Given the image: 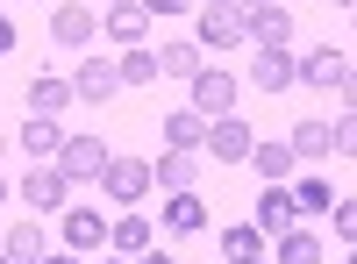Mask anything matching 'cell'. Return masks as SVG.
<instances>
[{"mask_svg":"<svg viewBox=\"0 0 357 264\" xmlns=\"http://www.w3.org/2000/svg\"><path fill=\"white\" fill-rule=\"evenodd\" d=\"M293 222H301V215H293L286 186H264V193H257V228H264V243H272V236H286Z\"/></svg>","mask_w":357,"mask_h":264,"instance_id":"cell-20","label":"cell"},{"mask_svg":"<svg viewBox=\"0 0 357 264\" xmlns=\"http://www.w3.org/2000/svg\"><path fill=\"white\" fill-rule=\"evenodd\" d=\"M207 228V200L200 193H165V236H200Z\"/></svg>","mask_w":357,"mask_h":264,"instance_id":"cell-18","label":"cell"},{"mask_svg":"<svg viewBox=\"0 0 357 264\" xmlns=\"http://www.w3.org/2000/svg\"><path fill=\"white\" fill-rule=\"evenodd\" d=\"M100 264H129V257H100Z\"/></svg>","mask_w":357,"mask_h":264,"instance_id":"cell-36","label":"cell"},{"mask_svg":"<svg viewBox=\"0 0 357 264\" xmlns=\"http://www.w3.org/2000/svg\"><path fill=\"white\" fill-rule=\"evenodd\" d=\"M0 150H8V129H0Z\"/></svg>","mask_w":357,"mask_h":264,"instance_id":"cell-39","label":"cell"},{"mask_svg":"<svg viewBox=\"0 0 357 264\" xmlns=\"http://www.w3.org/2000/svg\"><path fill=\"white\" fill-rule=\"evenodd\" d=\"M65 250H72V257L107 250V215H100V208H65Z\"/></svg>","mask_w":357,"mask_h":264,"instance_id":"cell-13","label":"cell"},{"mask_svg":"<svg viewBox=\"0 0 357 264\" xmlns=\"http://www.w3.org/2000/svg\"><path fill=\"white\" fill-rule=\"evenodd\" d=\"M107 8H114V0H107Z\"/></svg>","mask_w":357,"mask_h":264,"instance_id":"cell-42","label":"cell"},{"mask_svg":"<svg viewBox=\"0 0 357 264\" xmlns=\"http://www.w3.org/2000/svg\"><path fill=\"white\" fill-rule=\"evenodd\" d=\"M243 36H250L257 50H293V15L279 8V0H264V8L243 15Z\"/></svg>","mask_w":357,"mask_h":264,"instance_id":"cell-9","label":"cell"},{"mask_svg":"<svg viewBox=\"0 0 357 264\" xmlns=\"http://www.w3.org/2000/svg\"><path fill=\"white\" fill-rule=\"evenodd\" d=\"M243 264H272V257H243Z\"/></svg>","mask_w":357,"mask_h":264,"instance_id":"cell-37","label":"cell"},{"mask_svg":"<svg viewBox=\"0 0 357 264\" xmlns=\"http://www.w3.org/2000/svg\"><path fill=\"white\" fill-rule=\"evenodd\" d=\"M0 200H15V186H8V179H0Z\"/></svg>","mask_w":357,"mask_h":264,"instance_id":"cell-35","label":"cell"},{"mask_svg":"<svg viewBox=\"0 0 357 264\" xmlns=\"http://www.w3.org/2000/svg\"><path fill=\"white\" fill-rule=\"evenodd\" d=\"M193 114H236V72H222V65H200L193 72Z\"/></svg>","mask_w":357,"mask_h":264,"instance_id":"cell-7","label":"cell"},{"mask_svg":"<svg viewBox=\"0 0 357 264\" xmlns=\"http://www.w3.org/2000/svg\"><path fill=\"white\" fill-rule=\"evenodd\" d=\"M250 143H257V129L243 122V114H215V122H207V143H200V150L215 157V164H243V157H250Z\"/></svg>","mask_w":357,"mask_h":264,"instance_id":"cell-5","label":"cell"},{"mask_svg":"<svg viewBox=\"0 0 357 264\" xmlns=\"http://www.w3.org/2000/svg\"><path fill=\"white\" fill-rule=\"evenodd\" d=\"M350 143H357V129H350V114H336V122H321V114H307V122H293V129H286V150H293V164H321V157H350Z\"/></svg>","mask_w":357,"mask_h":264,"instance_id":"cell-1","label":"cell"},{"mask_svg":"<svg viewBox=\"0 0 357 264\" xmlns=\"http://www.w3.org/2000/svg\"><path fill=\"white\" fill-rule=\"evenodd\" d=\"M100 29H107V36L122 43V50H136L143 36H151V15H143V0H114V8H107V22H100Z\"/></svg>","mask_w":357,"mask_h":264,"instance_id":"cell-16","label":"cell"},{"mask_svg":"<svg viewBox=\"0 0 357 264\" xmlns=\"http://www.w3.org/2000/svg\"><path fill=\"white\" fill-rule=\"evenodd\" d=\"M15 50V22H0V57H8Z\"/></svg>","mask_w":357,"mask_h":264,"instance_id":"cell-32","label":"cell"},{"mask_svg":"<svg viewBox=\"0 0 357 264\" xmlns=\"http://www.w3.org/2000/svg\"><path fill=\"white\" fill-rule=\"evenodd\" d=\"M22 100H29V114H50V122H57V114L72 107V79H57V72H36V79L22 86Z\"/></svg>","mask_w":357,"mask_h":264,"instance_id":"cell-15","label":"cell"},{"mask_svg":"<svg viewBox=\"0 0 357 264\" xmlns=\"http://www.w3.org/2000/svg\"><path fill=\"white\" fill-rule=\"evenodd\" d=\"M57 143H65V129H57L50 114H29V122H22V150L36 157V164H50V157H57Z\"/></svg>","mask_w":357,"mask_h":264,"instance_id":"cell-21","label":"cell"},{"mask_svg":"<svg viewBox=\"0 0 357 264\" xmlns=\"http://www.w3.org/2000/svg\"><path fill=\"white\" fill-rule=\"evenodd\" d=\"M0 264H15V257H8V250H0Z\"/></svg>","mask_w":357,"mask_h":264,"instance_id":"cell-40","label":"cell"},{"mask_svg":"<svg viewBox=\"0 0 357 264\" xmlns=\"http://www.w3.org/2000/svg\"><path fill=\"white\" fill-rule=\"evenodd\" d=\"M215 243H222V257H229V264H243V257H264V228H257V222H229Z\"/></svg>","mask_w":357,"mask_h":264,"instance_id":"cell-24","label":"cell"},{"mask_svg":"<svg viewBox=\"0 0 357 264\" xmlns=\"http://www.w3.org/2000/svg\"><path fill=\"white\" fill-rule=\"evenodd\" d=\"M114 72H122V86H158V50H151V43H136V50L114 57Z\"/></svg>","mask_w":357,"mask_h":264,"instance_id":"cell-28","label":"cell"},{"mask_svg":"<svg viewBox=\"0 0 357 264\" xmlns=\"http://www.w3.org/2000/svg\"><path fill=\"white\" fill-rule=\"evenodd\" d=\"M329 228H336V236H343V243L357 236V208H350V200H343V193L329 200Z\"/></svg>","mask_w":357,"mask_h":264,"instance_id":"cell-29","label":"cell"},{"mask_svg":"<svg viewBox=\"0 0 357 264\" xmlns=\"http://www.w3.org/2000/svg\"><path fill=\"white\" fill-rule=\"evenodd\" d=\"M158 136H165V150H200V143H207V114H193V107H172L165 122H158Z\"/></svg>","mask_w":357,"mask_h":264,"instance_id":"cell-17","label":"cell"},{"mask_svg":"<svg viewBox=\"0 0 357 264\" xmlns=\"http://www.w3.org/2000/svg\"><path fill=\"white\" fill-rule=\"evenodd\" d=\"M0 250H8L15 264H36V257L50 250V243H43V222H36V215H29V222H15L8 236H0Z\"/></svg>","mask_w":357,"mask_h":264,"instance_id":"cell-23","label":"cell"},{"mask_svg":"<svg viewBox=\"0 0 357 264\" xmlns=\"http://www.w3.org/2000/svg\"><path fill=\"white\" fill-rule=\"evenodd\" d=\"M243 164H257V171H264V186H279V179H286V171H293V150H286V143H279V136H272V143H264V136H257Z\"/></svg>","mask_w":357,"mask_h":264,"instance_id":"cell-26","label":"cell"},{"mask_svg":"<svg viewBox=\"0 0 357 264\" xmlns=\"http://www.w3.org/2000/svg\"><path fill=\"white\" fill-rule=\"evenodd\" d=\"M193 43H200V50H215V57H222V50H236V43H243V15H236L229 0H222V8H200Z\"/></svg>","mask_w":357,"mask_h":264,"instance_id":"cell-10","label":"cell"},{"mask_svg":"<svg viewBox=\"0 0 357 264\" xmlns=\"http://www.w3.org/2000/svg\"><path fill=\"white\" fill-rule=\"evenodd\" d=\"M100 193L114 208H143V200H151V164L143 157H107L100 164Z\"/></svg>","mask_w":357,"mask_h":264,"instance_id":"cell-4","label":"cell"},{"mask_svg":"<svg viewBox=\"0 0 357 264\" xmlns=\"http://www.w3.org/2000/svg\"><path fill=\"white\" fill-rule=\"evenodd\" d=\"M114 93H122V72H114V57H86V65L72 72V100H86V107H107Z\"/></svg>","mask_w":357,"mask_h":264,"instance_id":"cell-8","label":"cell"},{"mask_svg":"<svg viewBox=\"0 0 357 264\" xmlns=\"http://www.w3.org/2000/svg\"><path fill=\"white\" fill-rule=\"evenodd\" d=\"M107 157H114V150H107L100 136H72V129H65V143H57V157H50V164L79 186V179H100V164H107Z\"/></svg>","mask_w":357,"mask_h":264,"instance_id":"cell-6","label":"cell"},{"mask_svg":"<svg viewBox=\"0 0 357 264\" xmlns=\"http://www.w3.org/2000/svg\"><path fill=\"white\" fill-rule=\"evenodd\" d=\"M15 200H29V215H65L72 208V179H65V171H57V164H36V171H29V179L15 186Z\"/></svg>","mask_w":357,"mask_h":264,"instance_id":"cell-3","label":"cell"},{"mask_svg":"<svg viewBox=\"0 0 357 264\" xmlns=\"http://www.w3.org/2000/svg\"><path fill=\"white\" fill-rule=\"evenodd\" d=\"M286 200H293V215H301V222H307V215H329V200H336V186H329V179H321V171H307V179H301V186H293Z\"/></svg>","mask_w":357,"mask_h":264,"instance_id":"cell-25","label":"cell"},{"mask_svg":"<svg viewBox=\"0 0 357 264\" xmlns=\"http://www.w3.org/2000/svg\"><path fill=\"white\" fill-rule=\"evenodd\" d=\"M250 86H264V93H286V86H293V50H257Z\"/></svg>","mask_w":357,"mask_h":264,"instance_id":"cell-22","label":"cell"},{"mask_svg":"<svg viewBox=\"0 0 357 264\" xmlns=\"http://www.w3.org/2000/svg\"><path fill=\"white\" fill-rule=\"evenodd\" d=\"M36 264H79V257H72V250H43Z\"/></svg>","mask_w":357,"mask_h":264,"instance_id":"cell-31","label":"cell"},{"mask_svg":"<svg viewBox=\"0 0 357 264\" xmlns=\"http://www.w3.org/2000/svg\"><path fill=\"white\" fill-rule=\"evenodd\" d=\"M200 65H207L200 43H165V50H158V79H193Z\"/></svg>","mask_w":357,"mask_h":264,"instance_id":"cell-27","label":"cell"},{"mask_svg":"<svg viewBox=\"0 0 357 264\" xmlns=\"http://www.w3.org/2000/svg\"><path fill=\"white\" fill-rule=\"evenodd\" d=\"M136 264H172V250H143V257H136Z\"/></svg>","mask_w":357,"mask_h":264,"instance_id":"cell-33","label":"cell"},{"mask_svg":"<svg viewBox=\"0 0 357 264\" xmlns=\"http://www.w3.org/2000/svg\"><path fill=\"white\" fill-rule=\"evenodd\" d=\"M93 29H100V15L86 8V0H57V8H50V36H57V43L86 50V43H93Z\"/></svg>","mask_w":357,"mask_h":264,"instance_id":"cell-12","label":"cell"},{"mask_svg":"<svg viewBox=\"0 0 357 264\" xmlns=\"http://www.w3.org/2000/svg\"><path fill=\"white\" fill-rule=\"evenodd\" d=\"M229 8H236V15H250V8H264V0H229Z\"/></svg>","mask_w":357,"mask_h":264,"instance_id":"cell-34","label":"cell"},{"mask_svg":"<svg viewBox=\"0 0 357 264\" xmlns=\"http://www.w3.org/2000/svg\"><path fill=\"white\" fill-rule=\"evenodd\" d=\"M186 8H193V0H143V15H151V22H158V15H186Z\"/></svg>","mask_w":357,"mask_h":264,"instance_id":"cell-30","label":"cell"},{"mask_svg":"<svg viewBox=\"0 0 357 264\" xmlns=\"http://www.w3.org/2000/svg\"><path fill=\"white\" fill-rule=\"evenodd\" d=\"M293 86H314V93H350V50H307V57H293Z\"/></svg>","mask_w":357,"mask_h":264,"instance_id":"cell-2","label":"cell"},{"mask_svg":"<svg viewBox=\"0 0 357 264\" xmlns=\"http://www.w3.org/2000/svg\"><path fill=\"white\" fill-rule=\"evenodd\" d=\"M336 8H350V0H336Z\"/></svg>","mask_w":357,"mask_h":264,"instance_id":"cell-41","label":"cell"},{"mask_svg":"<svg viewBox=\"0 0 357 264\" xmlns=\"http://www.w3.org/2000/svg\"><path fill=\"white\" fill-rule=\"evenodd\" d=\"M264 250H272V264H321V236H314V228H301V222H293L286 236H272Z\"/></svg>","mask_w":357,"mask_h":264,"instance_id":"cell-19","label":"cell"},{"mask_svg":"<svg viewBox=\"0 0 357 264\" xmlns=\"http://www.w3.org/2000/svg\"><path fill=\"white\" fill-rule=\"evenodd\" d=\"M151 186H158V193H193V186H200V150H158Z\"/></svg>","mask_w":357,"mask_h":264,"instance_id":"cell-11","label":"cell"},{"mask_svg":"<svg viewBox=\"0 0 357 264\" xmlns=\"http://www.w3.org/2000/svg\"><path fill=\"white\" fill-rule=\"evenodd\" d=\"M200 8H222V0H200Z\"/></svg>","mask_w":357,"mask_h":264,"instance_id":"cell-38","label":"cell"},{"mask_svg":"<svg viewBox=\"0 0 357 264\" xmlns=\"http://www.w3.org/2000/svg\"><path fill=\"white\" fill-rule=\"evenodd\" d=\"M151 243H158V228L143 222L136 208H122V215L107 222V250H114V257H143V250H151Z\"/></svg>","mask_w":357,"mask_h":264,"instance_id":"cell-14","label":"cell"}]
</instances>
